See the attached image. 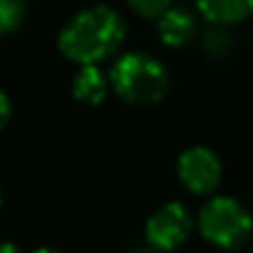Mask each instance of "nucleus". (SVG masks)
Here are the masks:
<instances>
[{"label": "nucleus", "mask_w": 253, "mask_h": 253, "mask_svg": "<svg viewBox=\"0 0 253 253\" xmlns=\"http://www.w3.org/2000/svg\"><path fill=\"white\" fill-rule=\"evenodd\" d=\"M124 40V20L109 5H92L72 15L60 30L62 55L77 65H97L117 52Z\"/></svg>", "instance_id": "1"}, {"label": "nucleus", "mask_w": 253, "mask_h": 253, "mask_svg": "<svg viewBox=\"0 0 253 253\" xmlns=\"http://www.w3.org/2000/svg\"><path fill=\"white\" fill-rule=\"evenodd\" d=\"M109 84L122 99L132 104H154L164 99L171 82L167 67L159 60L144 52H129L114 62Z\"/></svg>", "instance_id": "2"}, {"label": "nucleus", "mask_w": 253, "mask_h": 253, "mask_svg": "<svg viewBox=\"0 0 253 253\" xmlns=\"http://www.w3.org/2000/svg\"><path fill=\"white\" fill-rule=\"evenodd\" d=\"M199 228L209 243L218 248H238L253 233V216L241 201L216 196L201 209Z\"/></svg>", "instance_id": "3"}, {"label": "nucleus", "mask_w": 253, "mask_h": 253, "mask_svg": "<svg viewBox=\"0 0 253 253\" xmlns=\"http://www.w3.org/2000/svg\"><path fill=\"white\" fill-rule=\"evenodd\" d=\"M191 213L186 211L184 204H164L159 206L149 221H147V241L152 248L162 251V253H169L174 248H179L189 233H191Z\"/></svg>", "instance_id": "4"}, {"label": "nucleus", "mask_w": 253, "mask_h": 253, "mask_svg": "<svg viewBox=\"0 0 253 253\" xmlns=\"http://www.w3.org/2000/svg\"><path fill=\"white\" fill-rule=\"evenodd\" d=\"M181 184L194 194H211L221 181V162L206 147H191L179 157L176 164Z\"/></svg>", "instance_id": "5"}, {"label": "nucleus", "mask_w": 253, "mask_h": 253, "mask_svg": "<svg viewBox=\"0 0 253 253\" xmlns=\"http://www.w3.org/2000/svg\"><path fill=\"white\" fill-rule=\"evenodd\" d=\"M199 13L216 25H233L253 13V0H196Z\"/></svg>", "instance_id": "6"}, {"label": "nucleus", "mask_w": 253, "mask_h": 253, "mask_svg": "<svg viewBox=\"0 0 253 253\" xmlns=\"http://www.w3.org/2000/svg\"><path fill=\"white\" fill-rule=\"evenodd\" d=\"M194 30H196L194 18L181 8H169L167 13L159 15V38L169 47L186 45L194 38Z\"/></svg>", "instance_id": "7"}, {"label": "nucleus", "mask_w": 253, "mask_h": 253, "mask_svg": "<svg viewBox=\"0 0 253 253\" xmlns=\"http://www.w3.org/2000/svg\"><path fill=\"white\" fill-rule=\"evenodd\" d=\"M109 80L99 72L97 65H84L72 80V94L84 104H99L107 94Z\"/></svg>", "instance_id": "8"}, {"label": "nucleus", "mask_w": 253, "mask_h": 253, "mask_svg": "<svg viewBox=\"0 0 253 253\" xmlns=\"http://www.w3.org/2000/svg\"><path fill=\"white\" fill-rule=\"evenodd\" d=\"M28 13V0H0V35L13 33Z\"/></svg>", "instance_id": "9"}, {"label": "nucleus", "mask_w": 253, "mask_h": 253, "mask_svg": "<svg viewBox=\"0 0 253 253\" xmlns=\"http://www.w3.org/2000/svg\"><path fill=\"white\" fill-rule=\"evenodd\" d=\"M126 3L142 18H159L162 13L171 8V0H126Z\"/></svg>", "instance_id": "10"}, {"label": "nucleus", "mask_w": 253, "mask_h": 253, "mask_svg": "<svg viewBox=\"0 0 253 253\" xmlns=\"http://www.w3.org/2000/svg\"><path fill=\"white\" fill-rule=\"evenodd\" d=\"M10 114H13V104H10V99H8V94L0 89V129L8 124V119H10Z\"/></svg>", "instance_id": "11"}, {"label": "nucleus", "mask_w": 253, "mask_h": 253, "mask_svg": "<svg viewBox=\"0 0 253 253\" xmlns=\"http://www.w3.org/2000/svg\"><path fill=\"white\" fill-rule=\"evenodd\" d=\"M0 253H20L15 243H0Z\"/></svg>", "instance_id": "12"}, {"label": "nucleus", "mask_w": 253, "mask_h": 253, "mask_svg": "<svg viewBox=\"0 0 253 253\" xmlns=\"http://www.w3.org/2000/svg\"><path fill=\"white\" fill-rule=\"evenodd\" d=\"M35 253H60V251H55V248H38Z\"/></svg>", "instance_id": "13"}, {"label": "nucleus", "mask_w": 253, "mask_h": 253, "mask_svg": "<svg viewBox=\"0 0 253 253\" xmlns=\"http://www.w3.org/2000/svg\"><path fill=\"white\" fill-rule=\"evenodd\" d=\"M139 253H162V251H157V248H149V251H139Z\"/></svg>", "instance_id": "14"}, {"label": "nucleus", "mask_w": 253, "mask_h": 253, "mask_svg": "<svg viewBox=\"0 0 253 253\" xmlns=\"http://www.w3.org/2000/svg\"><path fill=\"white\" fill-rule=\"evenodd\" d=\"M0 204H3V196H0Z\"/></svg>", "instance_id": "15"}]
</instances>
